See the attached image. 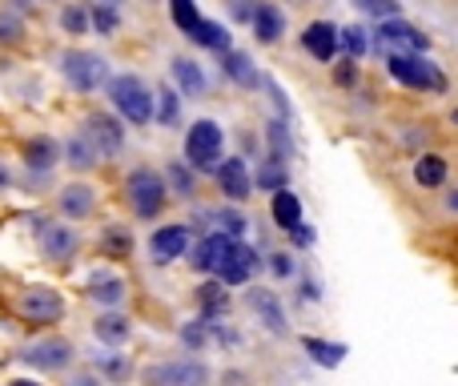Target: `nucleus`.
<instances>
[{"label":"nucleus","mask_w":458,"mask_h":386,"mask_svg":"<svg viewBox=\"0 0 458 386\" xmlns=\"http://www.w3.org/2000/svg\"><path fill=\"white\" fill-rule=\"evenodd\" d=\"M209 218L222 226V234H229V237H242L245 234V218L237 210H217V213H209Z\"/></svg>","instance_id":"42"},{"label":"nucleus","mask_w":458,"mask_h":386,"mask_svg":"<svg viewBox=\"0 0 458 386\" xmlns=\"http://www.w3.org/2000/svg\"><path fill=\"white\" fill-rule=\"evenodd\" d=\"M109 97L113 105H117V113L125 121H133V125H149L153 113H157V101H153V93L145 89L141 77H133V73H121V77L109 81Z\"/></svg>","instance_id":"3"},{"label":"nucleus","mask_w":458,"mask_h":386,"mask_svg":"<svg viewBox=\"0 0 458 386\" xmlns=\"http://www.w3.org/2000/svg\"><path fill=\"white\" fill-rule=\"evenodd\" d=\"M165 193H169V185L157 169H133V174H129L125 197H129V205H133L137 218H145V221L157 218V213L165 210Z\"/></svg>","instance_id":"4"},{"label":"nucleus","mask_w":458,"mask_h":386,"mask_svg":"<svg viewBox=\"0 0 458 386\" xmlns=\"http://www.w3.org/2000/svg\"><path fill=\"white\" fill-rule=\"evenodd\" d=\"M105 374H129V363H125V358H105L101 379H105Z\"/></svg>","instance_id":"47"},{"label":"nucleus","mask_w":458,"mask_h":386,"mask_svg":"<svg viewBox=\"0 0 458 386\" xmlns=\"http://www.w3.org/2000/svg\"><path fill=\"white\" fill-rule=\"evenodd\" d=\"M61 73L77 93H97V89L109 81V64L97 53H89V48H69V53L61 56Z\"/></svg>","instance_id":"5"},{"label":"nucleus","mask_w":458,"mask_h":386,"mask_svg":"<svg viewBox=\"0 0 458 386\" xmlns=\"http://www.w3.org/2000/svg\"><path fill=\"white\" fill-rule=\"evenodd\" d=\"M209 326H214V322H209V318H198V322H190V326H185V330H182L185 350H201V347H206V342H209Z\"/></svg>","instance_id":"38"},{"label":"nucleus","mask_w":458,"mask_h":386,"mask_svg":"<svg viewBox=\"0 0 458 386\" xmlns=\"http://www.w3.org/2000/svg\"><path fill=\"white\" fill-rule=\"evenodd\" d=\"M386 73L414 93H446L443 69L422 53H386Z\"/></svg>","instance_id":"1"},{"label":"nucleus","mask_w":458,"mask_h":386,"mask_svg":"<svg viewBox=\"0 0 458 386\" xmlns=\"http://www.w3.org/2000/svg\"><path fill=\"white\" fill-rule=\"evenodd\" d=\"M285 32V13L277 4H258L253 8V37L261 40V45H277Z\"/></svg>","instance_id":"18"},{"label":"nucleus","mask_w":458,"mask_h":386,"mask_svg":"<svg viewBox=\"0 0 458 386\" xmlns=\"http://www.w3.org/2000/svg\"><path fill=\"white\" fill-rule=\"evenodd\" d=\"M446 210H454V213H458V190H454L451 197H446Z\"/></svg>","instance_id":"51"},{"label":"nucleus","mask_w":458,"mask_h":386,"mask_svg":"<svg viewBox=\"0 0 458 386\" xmlns=\"http://www.w3.org/2000/svg\"><path fill=\"white\" fill-rule=\"evenodd\" d=\"M222 73H225L229 81H233L237 89H258V85H261L258 64H253L245 53H237V48H229V53L222 56Z\"/></svg>","instance_id":"19"},{"label":"nucleus","mask_w":458,"mask_h":386,"mask_svg":"<svg viewBox=\"0 0 458 386\" xmlns=\"http://www.w3.org/2000/svg\"><path fill=\"white\" fill-rule=\"evenodd\" d=\"M198 298H201V306H206V318H217L225 310V286L222 282H206L198 290Z\"/></svg>","instance_id":"35"},{"label":"nucleus","mask_w":458,"mask_h":386,"mask_svg":"<svg viewBox=\"0 0 458 386\" xmlns=\"http://www.w3.org/2000/svg\"><path fill=\"white\" fill-rule=\"evenodd\" d=\"M217 190H222L229 202H245L250 197V190H253V182H250V169H245V161L242 158H229V161H222L217 166Z\"/></svg>","instance_id":"15"},{"label":"nucleus","mask_w":458,"mask_h":386,"mask_svg":"<svg viewBox=\"0 0 458 386\" xmlns=\"http://www.w3.org/2000/svg\"><path fill=\"white\" fill-rule=\"evenodd\" d=\"M174 77H177V85H182L185 97H201V93H206V69H201L193 56H177V61H174Z\"/></svg>","instance_id":"23"},{"label":"nucleus","mask_w":458,"mask_h":386,"mask_svg":"<svg viewBox=\"0 0 458 386\" xmlns=\"http://www.w3.org/2000/svg\"><path fill=\"white\" fill-rule=\"evenodd\" d=\"M190 40L193 45H201V48H209V53H229V32H225V24H217V21H206L201 16L198 21V29L190 32Z\"/></svg>","instance_id":"24"},{"label":"nucleus","mask_w":458,"mask_h":386,"mask_svg":"<svg viewBox=\"0 0 458 386\" xmlns=\"http://www.w3.org/2000/svg\"><path fill=\"white\" fill-rule=\"evenodd\" d=\"M266 142H269V161L285 166V161H290V153H293L290 133H285V121H269V125H266Z\"/></svg>","instance_id":"29"},{"label":"nucleus","mask_w":458,"mask_h":386,"mask_svg":"<svg viewBox=\"0 0 458 386\" xmlns=\"http://www.w3.org/2000/svg\"><path fill=\"white\" fill-rule=\"evenodd\" d=\"M338 45H342V53H346V61H362L370 40H366V29L350 24V29H338Z\"/></svg>","instance_id":"32"},{"label":"nucleus","mask_w":458,"mask_h":386,"mask_svg":"<svg viewBox=\"0 0 458 386\" xmlns=\"http://www.w3.org/2000/svg\"><path fill=\"white\" fill-rule=\"evenodd\" d=\"M24 158H29L32 169H40V174H48V169L61 161V145L53 142V137H37V142H29V150H24Z\"/></svg>","instance_id":"27"},{"label":"nucleus","mask_w":458,"mask_h":386,"mask_svg":"<svg viewBox=\"0 0 458 386\" xmlns=\"http://www.w3.org/2000/svg\"><path fill=\"white\" fill-rule=\"evenodd\" d=\"M169 13H174V24L190 37L193 29H198L201 13H198V0H169Z\"/></svg>","instance_id":"33"},{"label":"nucleus","mask_w":458,"mask_h":386,"mask_svg":"<svg viewBox=\"0 0 458 386\" xmlns=\"http://www.w3.org/2000/svg\"><path fill=\"white\" fill-rule=\"evenodd\" d=\"M258 185H261V190H269V193L285 190V166H277V161L261 166V169H258Z\"/></svg>","instance_id":"40"},{"label":"nucleus","mask_w":458,"mask_h":386,"mask_svg":"<svg viewBox=\"0 0 458 386\" xmlns=\"http://www.w3.org/2000/svg\"><path fill=\"white\" fill-rule=\"evenodd\" d=\"M85 137L93 142V150L101 153V158H113V153L125 150V129H121V121L113 117V113H89Z\"/></svg>","instance_id":"9"},{"label":"nucleus","mask_w":458,"mask_h":386,"mask_svg":"<svg viewBox=\"0 0 458 386\" xmlns=\"http://www.w3.org/2000/svg\"><path fill=\"white\" fill-rule=\"evenodd\" d=\"M233 16H237V21H253L250 0H233Z\"/></svg>","instance_id":"49"},{"label":"nucleus","mask_w":458,"mask_h":386,"mask_svg":"<svg viewBox=\"0 0 458 386\" xmlns=\"http://www.w3.org/2000/svg\"><path fill=\"white\" fill-rule=\"evenodd\" d=\"M301 48H306L310 56H314L318 64H330L334 56H338V24L330 21H310L306 32H301Z\"/></svg>","instance_id":"12"},{"label":"nucleus","mask_w":458,"mask_h":386,"mask_svg":"<svg viewBox=\"0 0 458 386\" xmlns=\"http://www.w3.org/2000/svg\"><path fill=\"white\" fill-rule=\"evenodd\" d=\"M93 205H97V193H93V185H85V182H72V185H64V190L56 193V210H61L69 221L89 218Z\"/></svg>","instance_id":"16"},{"label":"nucleus","mask_w":458,"mask_h":386,"mask_svg":"<svg viewBox=\"0 0 458 386\" xmlns=\"http://www.w3.org/2000/svg\"><path fill=\"white\" fill-rule=\"evenodd\" d=\"M269 266H274V274H277V278H290V274H293L290 253H274V262H269Z\"/></svg>","instance_id":"45"},{"label":"nucleus","mask_w":458,"mask_h":386,"mask_svg":"<svg viewBox=\"0 0 458 386\" xmlns=\"http://www.w3.org/2000/svg\"><path fill=\"white\" fill-rule=\"evenodd\" d=\"M269 213H274V226L290 234L293 226H301V197L293 193L290 185H285V190L274 193V202H269Z\"/></svg>","instance_id":"20"},{"label":"nucleus","mask_w":458,"mask_h":386,"mask_svg":"<svg viewBox=\"0 0 458 386\" xmlns=\"http://www.w3.org/2000/svg\"><path fill=\"white\" fill-rule=\"evenodd\" d=\"M290 234H293V242H298V245H310V242H314V229H310L306 221H301V226H293Z\"/></svg>","instance_id":"48"},{"label":"nucleus","mask_w":458,"mask_h":386,"mask_svg":"<svg viewBox=\"0 0 458 386\" xmlns=\"http://www.w3.org/2000/svg\"><path fill=\"white\" fill-rule=\"evenodd\" d=\"M222 150H225V133L217 121L201 117L190 125V133H185V161H190L193 174H217V166H222Z\"/></svg>","instance_id":"2"},{"label":"nucleus","mask_w":458,"mask_h":386,"mask_svg":"<svg viewBox=\"0 0 458 386\" xmlns=\"http://www.w3.org/2000/svg\"><path fill=\"white\" fill-rule=\"evenodd\" d=\"M64 386H105L101 374H93V371H81V374H69V382Z\"/></svg>","instance_id":"44"},{"label":"nucleus","mask_w":458,"mask_h":386,"mask_svg":"<svg viewBox=\"0 0 458 386\" xmlns=\"http://www.w3.org/2000/svg\"><path fill=\"white\" fill-rule=\"evenodd\" d=\"M93 334L105 342V347H125L129 334H133V326H129L125 314H117V310H105V314L93 322Z\"/></svg>","instance_id":"21"},{"label":"nucleus","mask_w":458,"mask_h":386,"mask_svg":"<svg viewBox=\"0 0 458 386\" xmlns=\"http://www.w3.org/2000/svg\"><path fill=\"white\" fill-rule=\"evenodd\" d=\"M165 185L177 197H193V193H198V177H193L190 161H169V166H165Z\"/></svg>","instance_id":"28"},{"label":"nucleus","mask_w":458,"mask_h":386,"mask_svg":"<svg viewBox=\"0 0 458 386\" xmlns=\"http://www.w3.org/2000/svg\"><path fill=\"white\" fill-rule=\"evenodd\" d=\"M253 310H258L261 322H266L274 334H285V314H282V306H277L274 294H253Z\"/></svg>","instance_id":"30"},{"label":"nucleus","mask_w":458,"mask_h":386,"mask_svg":"<svg viewBox=\"0 0 458 386\" xmlns=\"http://www.w3.org/2000/svg\"><path fill=\"white\" fill-rule=\"evenodd\" d=\"M414 182H419L422 190H438V185L446 182V161L438 158V153H422V158L414 161Z\"/></svg>","instance_id":"26"},{"label":"nucleus","mask_w":458,"mask_h":386,"mask_svg":"<svg viewBox=\"0 0 458 386\" xmlns=\"http://www.w3.org/2000/svg\"><path fill=\"white\" fill-rule=\"evenodd\" d=\"M89 298L101 302V306H121L125 302V278H113V274H97L93 282H89Z\"/></svg>","instance_id":"25"},{"label":"nucleus","mask_w":458,"mask_h":386,"mask_svg":"<svg viewBox=\"0 0 458 386\" xmlns=\"http://www.w3.org/2000/svg\"><path fill=\"white\" fill-rule=\"evenodd\" d=\"M362 13L378 16V21H394V16H403V8H398V0H354Z\"/></svg>","instance_id":"39"},{"label":"nucleus","mask_w":458,"mask_h":386,"mask_svg":"<svg viewBox=\"0 0 458 386\" xmlns=\"http://www.w3.org/2000/svg\"><path fill=\"white\" fill-rule=\"evenodd\" d=\"M37 237H40V250H45V258H53V262H64V258H72L77 253V245H81V234L72 226H56V221H37Z\"/></svg>","instance_id":"13"},{"label":"nucleus","mask_w":458,"mask_h":386,"mask_svg":"<svg viewBox=\"0 0 458 386\" xmlns=\"http://www.w3.org/2000/svg\"><path fill=\"white\" fill-rule=\"evenodd\" d=\"M229 242H233L229 234H209V237H201L198 250H193V258H190L193 270H198V274H217V266L225 262Z\"/></svg>","instance_id":"17"},{"label":"nucleus","mask_w":458,"mask_h":386,"mask_svg":"<svg viewBox=\"0 0 458 386\" xmlns=\"http://www.w3.org/2000/svg\"><path fill=\"white\" fill-rule=\"evenodd\" d=\"M374 40H378L386 53H427V32H419L411 21H403V16H394V21H378V29H374Z\"/></svg>","instance_id":"7"},{"label":"nucleus","mask_w":458,"mask_h":386,"mask_svg":"<svg viewBox=\"0 0 458 386\" xmlns=\"http://www.w3.org/2000/svg\"><path fill=\"white\" fill-rule=\"evenodd\" d=\"M16 310H21L24 322L53 326V322H61V314H64V298L56 290H48V286H29V290L16 298Z\"/></svg>","instance_id":"6"},{"label":"nucleus","mask_w":458,"mask_h":386,"mask_svg":"<svg viewBox=\"0 0 458 386\" xmlns=\"http://www.w3.org/2000/svg\"><path fill=\"white\" fill-rule=\"evenodd\" d=\"M72 358H77V350L69 339H40L24 350V363L37 366V371H64Z\"/></svg>","instance_id":"11"},{"label":"nucleus","mask_w":458,"mask_h":386,"mask_svg":"<svg viewBox=\"0 0 458 386\" xmlns=\"http://www.w3.org/2000/svg\"><path fill=\"white\" fill-rule=\"evenodd\" d=\"M145 382L149 386H206L209 371L198 363V358H182V363L149 366V371H145Z\"/></svg>","instance_id":"8"},{"label":"nucleus","mask_w":458,"mask_h":386,"mask_svg":"<svg viewBox=\"0 0 458 386\" xmlns=\"http://www.w3.org/2000/svg\"><path fill=\"white\" fill-rule=\"evenodd\" d=\"M105 4H117V0H105Z\"/></svg>","instance_id":"52"},{"label":"nucleus","mask_w":458,"mask_h":386,"mask_svg":"<svg viewBox=\"0 0 458 386\" xmlns=\"http://www.w3.org/2000/svg\"><path fill=\"white\" fill-rule=\"evenodd\" d=\"M261 266V258H258V250H250L245 242H229V250H225V262L217 266V282L222 286H242V282H250V274Z\"/></svg>","instance_id":"10"},{"label":"nucleus","mask_w":458,"mask_h":386,"mask_svg":"<svg viewBox=\"0 0 458 386\" xmlns=\"http://www.w3.org/2000/svg\"><path fill=\"white\" fill-rule=\"evenodd\" d=\"M301 347L314 355L318 366H338L342 355H346V347H338V342H322V339H301Z\"/></svg>","instance_id":"31"},{"label":"nucleus","mask_w":458,"mask_h":386,"mask_svg":"<svg viewBox=\"0 0 458 386\" xmlns=\"http://www.w3.org/2000/svg\"><path fill=\"white\" fill-rule=\"evenodd\" d=\"M89 24H93L101 37H113V32H117V24H121V16H117V8H113V4H93V8H89Z\"/></svg>","instance_id":"34"},{"label":"nucleus","mask_w":458,"mask_h":386,"mask_svg":"<svg viewBox=\"0 0 458 386\" xmlns=\"http://www.w3.org/2000/svg\"><path fill=\"white\" fill-rule=\"evenodd\" d=\"M8 185H13V174H8V166H4V161H0V193H4Z\"/></svg>","instance_id":"50"},{"label":"nucleus","mask_w":458,"mask_h":386,"mask_svg":"<svg viewBox=\"0 0 458 386\" xmlns=\"http://www.w3.org/2000/svg\"><path fill=\"white\" fill-rule=\"evenodd\" d=\"M0 40H8V45H13V40H21V21H16L13 13L0 16Z\"/></svg>","instance_id":"43"},{"label":"nucleus","mask_w":458,"mask_h":386,"mask_svg":"<svg viewBox=\"0 0 458 386\" xmlns=\"http://www.w3.org/2000/svg\"><path fill=\"white\" fill-rule=\"evenodd\" d=\"M61 29L69 32V37H85V32H89V13H85V8H77V4H69L61 13Z\"/></svg>","instance_id":"37"},{"label":"nucleus","mask_w":458,"mask_h":386,"mask_svg":"<svg viewBox=\"0 0 458 386\" xmlns=\"http://www.w3.org/2000/svg\"><path fill=\"white\" fill-rule=\"evenodd\" d=\"M338 77V85H354V77H358V61H342V69L334 73Z\"/></svg>","instance_id":"46"},{"label":"nucleus","mask_w":458,"mask_h":386,"mask_svg":"<svg viewBox=\"0 0 458 386\" xmlns=\"http://www.w3.org/2000/svg\"><path fill=\"white\" fill-rule=\"evenodd\" d=\"M153 117H157L161 125H177V117H182V97H177L174 89L157 93V113H153Z\"/></svg>","instance_id":"36"},{"label":"nucleus","mask_w":458,"mask_h":386,"mask_svg":"<svg viewBox=\"0 0 458 386\" xmlns=\"http://www.w3.org/2000/svg\"><path fill=\"white\" fill-rule=\"evenodd\" d=\"M61 161H69V169H77V174H89V169L101 161V153H97L93 142L81 133V137H69V142L61 145Z\"/></svg>","instance_id":"22"},{"label":"nucleus","mask_w":458,"mask_h":386,"mask_svg":"<svg viewBox=\"0 0 458 386\" xmlns=\"http://www.w3.org/2000/svg\"><path fill=\"white\" fill-rule=\"evenodd\" d=\"M185 250H190V229H185V226H161L157 234L149 237V253H153V262H157V266L177 262Z\"/></svg>","instance_id":"14"},{"label":"nucleus","mask_w":458,"mask_h":386,"mask_svg":"<svg viewBox=\"0 0 458 386\" xmlns=\"http://www.w3.org/2000/svg\"><path fill=\"white\" fill-rule=\"evenodd\" d=\"M101 245H105V253H109V258H125V253L133 250V237L121 234V229H105Z\"/></svg>","instance_id":"41"}]
</instances>
